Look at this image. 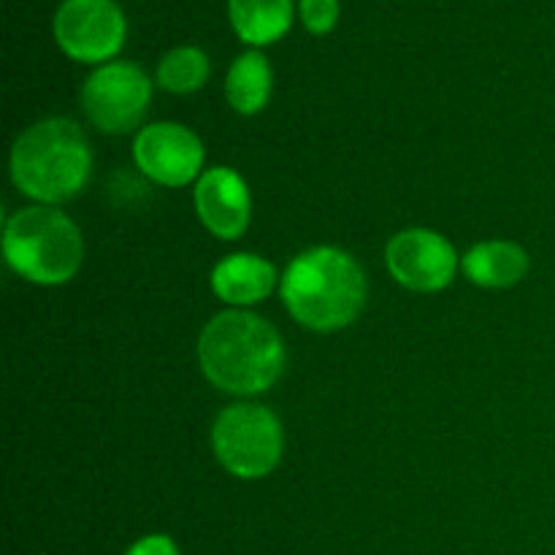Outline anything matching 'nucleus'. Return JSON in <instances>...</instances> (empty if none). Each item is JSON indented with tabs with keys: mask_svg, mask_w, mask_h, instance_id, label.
I'll return each mask as SVG.
<instances>
[{
	"mask_svg": "<svg viewBox=\"0 0 555 555\" xmlns=\"http://www.w3.org/2000/svg\"><path fill=\"white\" fill-rule=\"evenodd\" d=\"M385 263L401 287L415 293H439L455 280L459 255L437 231L406 228L385 247Z\"/></svg>",
	"mask_w": 555,
	"mask_h": 555,
	"instance_id": "obj_8",
	"label": "nucleus"
},
{
	"mask_svg": "<svg viewBox=\"0 0 555 555\" xmlns=\"http://www.w3.org/2000/svg\"><path fill=\"white\" fill-rule=\"evenodd\" d=\"M198 363L215 388L233 396H258L282 377L285 341L260 314L228 309L201 331Z\"/></svg>",
	"mask_w": 555,
	"mask_h": 555,
	"instance_id": "obj_1",
	"label": "nucleus"
},
{
	"mask_svg": "<svg viewBox=\"0 0 555 555\" xmlns=\"http://www.w3.org/2000/svg\"><path fill=\"white\" fill-rule=\"evenodd\" d=\"M150 74L130 60L98 65L81 85V108L87 119L108 135H122L139 128L150 112Z\"/></svg>",
	"mask_w": 555,
	"mask_h": 555,
	"instance_id": "obj_6",
	"label": "nucleus"
},
{
	"mask_svg": "<svg viewBox=\"0 0 555 555\" xmlns=\"http://www.w3.org/2000/svg\"><path fill=\"white\" fill-rule=\"evenodd\" d=\"M231 30L249 49H266L291 33L298 16L296 0H225Z\"/></svg>",
	"mask_w": 555,
	"mask_h": 555,
	"instance_id": "obj_12",
	"label": "nucleus"
},
{
	"mask_svg": "<svg viewBox=\"0 0 555 555\" xmlns=\"http://www.w3.org/2000/svg\"><path fill=\"white\" fill-rule=\"evenodd\" d=\"M204 144L179 122H152L135 133L133 160L144 177L163 188L198 182L204 168Z\"/></svg>",
	"mask_w": 555,
	"mask_h": 555,
	"instance_id": "obj_9",
	"label": "nucleus"
},
{
	"mask_svg": "<svg viewBox=\"0 0 555 555\" xmlns=\"http://www.w3.org/2000/svg\"><path fill=\"white\" fill-rule=\"evenodd\" d=\"M125 555H179V547L173 545L171 537L166 534H150L141 537L133 547Z\"/></svg>",
	"mask_w": 555,
	"mask_h": 555,
	"instance_id": "obj_17",
	"label": "nucleus"
},
{
	"mask_svg": "<svg viewBox=\"0 0 555 555\" xmlns=\"http://www.w3.org/2000/svg\"><path fill=\"white\" fill-rule=\"evenodd\" d=\"M195 211L198 220L217 238H242L253 220V195L238 171L228 166H215L201 173L195 182Z\"/></svg>",
	"mask_w": 555,
	"mask_h": 555,
	"instance_id": "obj_10",
	"label": "nucleus"
},
{
	"mask_svg": "<svg viewBox=\"0 0 555 555\" xmlns=\"http://www.w3.org/2000/svg\"><path fill=\"white\" fill-rule=\"evenodd\" d=\"M3 258L11 271L33 285H65L79 274L85 238L57 206H25L5 220Z\"/></svg>",
	"mask_w": 555,
	"mask_h": 555,
	"instance_id": "obj_4",
	"label": "nucleus"
},
{
	"mask_svg": "<svg viewBox=\"0 0 555 555\" xmlns=\"http://www.w3.org/2000/svg\"><path fill=\"white\" fill-rule=\"evenodd\" d=\"M211 291L220 301L231 304V307H253V304L266 301L274 293L280 274L276 266L269 263L266 258L253 253H236L222 258L220 263L211 269Z\"/></svg>",
	"mask_w": 555,
	"mask_h": 555,
	"instance_id": "obj_11",
	"label": "nucleus"
},
{
	"mask_svg": "<svg viewBox=\"0 0 555 555\" xmlns=\"http://www.w3.org/2000/svg\"><path fill=\"white\" fill-rule=\"evenodd\" d=\"M461 266L475 285L488 287V291H504V287H515L526 280L531 260L520 244L496 238V242H482L472 247Z\"/></svg>",
	"mask_w": 555,
	"mask_h": 555,
	"instance_id": "obj_13",
	"label": "nucleus"
},
{
	"mask_svg": "<svg viewBox=\"0 0 555 555\" xmlns=\"http://www.w3.org/2000/svg\"><path fill=\"white\" fill-rule=\"evenodd\" d=\"M52 36L65 57L98 68L122 52L128 16L117 0H63L54 11Z\"/></svg>",
	"mask_w": 555,
	"mask_h": 555,
	"instance_id": "obj_7",
	"label": "nucleus"
},
{
	"mask_svg": "<svg viewBox=\"0 0 555 555\" xmlns=\"http://www.w3.org/2000/svg\"><path fill=\"white\" fill-rule=\"evenodd\" d=\"M211 450L222 469L238 480H260L280 466L285 450L282 423L269 406L238 404L225 406L211 426Z\"/></svg>",
	"mask_w": 555,
	"mask_h": 555,
	"instance_id": "obj_5",
	"label": "nucleus"
},
{
	"mask_svg": "<svg viewBox=\"0 0 555 555\" xmlns=\"http://www.w3.org/2000/svg\"><path fill=\"white\" fill-rule=\"evenodd\" d=\"M280 296L304 328L334 334L361 318L366 307V276L345 249L312 247L291 260L282 274Z\"/></svg>",
	"mask_w": 555,
	"mask_h": 555,
	"instance_id": "obj_2",
	"label": "nucleus"
},
{
	"mask_svg": "<svg viewBox=\"0 0 555 555\" xmlns=\"http://www.w3.org/2000/svg\"><path fill=\"white\" fill-rule=\"evenodd\" d=\"M90 173V141L74 119H41L11 146V182L41 206L74 201L87 188Z\"/></svg>",
	"mask_w": 555,
	"mask_h": 555,
	"instance_id": "obj_3",
	"label": "nucleus"
},
{
	"mask_svg": "<svg viewBox=\"0 0 555 555\" xmlns=\"http://www.w3.org/2000/svg\"><path fill=\"white\" fill-rule=\"evenodd\" d=\"M341 16V0H298V20L312 36H328Z\"/></svg>",
	"mask_w": 555,
	"mask_h": 555,
	"instance_id": "obj_16",
	"label": "nucleus"
},
{
	"mask_svg": "<svg viewBox=\"0 0 555 555\" xmlns=\"http://www.w3.org/2000/svg\"><path fill=\"white\" fill-rule=\"evenodd\" d=\"M211 76V60L209 54L193 43H182V47L168 49L160 57L155 70V81L166 92L173 95H190L198 92L201 87L209 81Z\"/></svg>",
	"mask_w": 555,
	"mask_h": 555,
	"instance_id": "obj_15",
	"label": "nucleus"
},
{
	"mask_svg": "<svg viewBox=\"0 0 555 555\" xmlns=\"http://www.w3.org/2000/svg\"><path fill=\"white\" fill-rule=\"evenodd\" d=\"M274 92V68L260 49H247L231 63L225 76V98L242 117L260 114Z\"/></svg>",
	"mask_w": 555,
	"mask_h": 555,
	"instance_id": "obj_14",
	"label": "nucleus"
}]
</instances>
